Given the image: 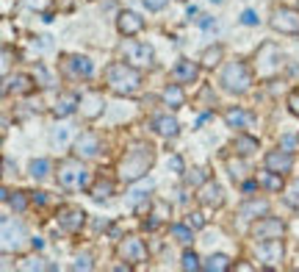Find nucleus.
<instances>
[{"label": "nucleus", "instance_id": "obj_6", "mask_svg": "<svg viewBox=\"0 0 299 272\" xmlns=\"http://www.w3.org/2000/svg\"><path fill=\"white\" fill-rule=\"evenodd\" d=\"M117 256L122 261H131V264H141L147 261V244L139 239V236H125L117 244Z\"/></svg>", "mask_w": 299, "mask_h": 272}, {"label": "nucleus", "instance_id": "obj_25", "mask_svg": "<svg viewBox=\"0 0 299 272\" xmlns=\"http://www.w3.org/2000/svg\"><path fill=\"white\" fill-rule=\"evenodd\" d=\"M258 186H263L266 192H280V189H283V175L266 169V172L258 175Z\"/></svg>", "mask_w": 299, "mask_h": 272}, {"label": "nucleus", "instance_id": "obj_3", "mask_svg": "<svg viewBox=\"0 0 299 272\" xmlns=\"http://www.w3.org/2000/svg\"><path fill=\"white\" fill-rule=\"evenodd\" d=\"M219 84L233 94H244V92H249V86H252V75H249V70H247L244 61H230V64H224Z\"/></svg>", "mask_w": 299, "mask_h": 272}, {"label": "nucleus", "instance_id": "obj_38", "mask_svg": "<svg viewBox=\"0 0 299 272\" xmlns=\"http://www.w3.org/2000/svg\"><path fill=\"white\" fill-rule=\"evenodd\" d=\"M67 139H70V131H67V128H61V131L53 133V145H56V147H64Z\"/></svg>", "mask_w": 299, "mask_h": 272}, {"label": "nucleus", "instance_id": "obj_9", "mask_svg": "<svg viewBox=\"0 0 299 272\" xmlns=\"http://www.w3.org/2000/svg\"><path fill=\"white\" fill-rule=\"evenodd\" d=\"M283 220H277V217H261V220L252 225V239L258 242H266V239H280L283 236Z\"/></svg>", "mask_w": 299, "mask_h": 272}, {"label": "nucleus", "instance_id": "obj_47", "mask_svg": "<svg viewBox=\"0 0 299 272\" xmlns=\"http://www.w3.org/2000/svg\"><path fill=\"white\" fill-rule=\"evenodd\" d=\"M9 67H11V50L3 47V75H9Z\"/></svg>", "mask_w": 299, "mask_h": 272}, {"label": "nucleus", "instance_id": "obj_43", "mask_svg": "<svg viewBox=\"0 0 299 272\" xmlns=\"http://www.w3.org/2000/svg\"><path fill=\"white\" fill-rule=\"evenodd\" d=\"M72 269H92V258L89 256H80L78 261L72 264Z\"/></svg>", "mask_w": 299, "mask_h": 272}, {"label": "nucleus", "instance_id": "obj_1", "mask_svg": "<svg viewBox=\"0 0 299 272\" xmlns=\"http://www.w3.org/2000/svg\"><path fill=\"white\" fill-rule=\"evenodd\" d=\"M153 161H155V147L150 145V142H136L131 150L125 153V159L119 161V175H122V181L136 183L139 178H144L147 169L153 167Z\"/></svg>", "mask_w": 299, "mask_h": 272}, {"label": "nucleus", "instance_id": "obj_48", "mask_svg": "<svg viewBox=\"0 0 299 272\" xmlns=\"http://www.w3.org/2000/svg\"><path fill=\"white\" fill-rule=\"evenodd\" d=\"M169 164H172L175 172H183V161H180V156H172V159H169Z\"/></svg>", "mask_w": 299, "mask_h": 272}, {"label": "nucleus", "instance_id": "obj_49", "mask_svg": "<svg viewBox=\"0 0 299 272\" xmlns=\"http://www.w3.org/2000/svg\"><path fill=\"white\" fill-rule=\"evenodd\" d=\"M236 269H241V272H252L255 267H252V264H236Z\"/></svg>", "mask_w": 299, "mask_h": 272}, {"label": "nucleus", "instance_id": "obj_30", "mask_svg": "<svg viewBox=\"0 0 299 272\" xmlns=\"http://www.w3.org/2000/svg\"><path fill=\"white\" fill-rule=\"evenodd\" d=\"M266 211H269L266 200H249V203L241 206V217H247V220H252V217H258V214H266Z\"/></svg>", "mask_w": 299, "mask_h": 272}, {"label": "nucleus", "instance_id": "obj_14", "mask_svg": "<svg viewBox=\"0 0 299 272\" xmlns=\"http://www.w3.org/2000/svg\"><path fill=\"white\" fill-rule=\"evenodd\" d=\"M72 147H75V156H78V159H94V156L100 153V139L94 133H80Z\"/></svg>", "mask_w": 299, "mask_h": 272}, {"label": "nucleus", "instance_id": "obj_5", "mask_svg": "<svg viewBox=\"0 0 299 272\" xmlns=\"http://www.w3.org/2000/svg\"><path fill=\"white\" fill-rule=\"evenodd\" d=\"M271 28L285 36H296L299 33V11L291 6H280V9L271 11Z\"/></svg>", "mask_w": 299, "mask_h": 272}, {"label": "nucleus", "instance_id": "obj_17", "mask_svg": "<svg viewBox=\"0 0 299 272\" xmlns=\"http://www.w3.org/2000/svg\"><path fill=\"white\" fill-rule=\"evenodd\" d=\"M33 89H36V84L25 72H19L14 78H6V84H3V92H14V94H31Z\"/></svg>", "mask_w": 299, "mask_h": 272}, {"label": "nucleus", "instance_id": "obj_2", "mask_svg": "<svg viewBox=\"0 0 299 272\" xmlns=\"http://www.w3.org/2000/svg\"><path fill=\"white\" fill-rule=\"evenodd\" d=\"M105 86L114 94H136L141 86V72L139 67L127 64V61H114L105 67Z\"/></svg>", "mask_w": 299, "mask_h": 272}, {"label": "nucleus", "instance_id": "obj_27", "mask_svg": "<svg viewBox=\"0 0 299 272\" xmlns=\"http://www.w3.org/2000/svg\"><path fill=\"white\" fill-rule=\"evenodd\" d=\"M202 269H208V272H224V269H230V258L224 256V253H213V256H208L205 261H202Z\"/></svg>", "mask_w": 299, "mask_h": 272}, {"label": "nucleus", "instance_id": "obj_42", "mask_svg": "<svg viewBox=\"0 0 299 272\" xmlns=\"http://www.w3.org/2000/svg\"><path fill=\"white\" fill-rule=\"evenodd\" d=\"M23 269H28V272L31 269H47V264L42 261V258H33V261H25L23 264Z\"/></svg>", "mask_w": 299, "mask_h": 272}, {"label": "nucleus", "instance_id": "obj_46", "mask_svg": "<svg viewBox=\"0 0 299 272\" xmlns=\"http://www.w3.org/2000/svg\"><path fill=\"white\" fill-rule=\"evenodd\" d=\"M241 23H244V25H255V23H258V14H255V11H249V9H247V11L241 14Z\"/></svg>", "mask_w": 299, "mask_h": 272}, {"label": "nucleus", "instance_id": "obj_13", "mask_svg": "<svg viewBox=\"0 0 299 272\" xmlns=\"http://www.w3.org/2000/svg\"><path fill=\"white\" fill-rule=\"evenodd\" d=\"M200 67H202V64H197V61L183 59V61H178V64H175L172 81H178V84H194V81L200 78Z\"/></svg>", "mask_w": 299, "mask_h": 272}, {"label": "nucleus", "instance_id": "obj_21", "mask_svg": "<svg viewBox=\"0 0 299 272\" xmlns=\"http://www.w3.org/2000/svg\"><path fill=\"white\" fill-rule=\"evenodd\" d=\"M155 131L164 136V139H175L180 133V125L172 114H161V117H155Z\"/></svg>", "mask_w": 299, "mask_h": 272}, {"label": "nucleus", "instance_id": "obj_33", "mask_svg": "<svg viewBox=\"0 0 299 272\" xmlns=\"http://www.w3.org/2000/svg\"><path fill=\"white\" fill-rule=\"evenodd\" d=\"M31 175L36 181H45L47 175H50V161H47V159H33L31 161Z\"/></svg>", "mask_w": 299, "mask_h": 272}, {"label": "nucleus", "instance_id": "obj_8", "mask_svg": "<svg viewBox=\"0 0 299 272\" xmlns=\"http://www.w3.org/2000/svg\"><path fill=\"white\" fill-rule=\"evenodd\" d=\"M56 220H58L61 230H67V234H78V230L83 228V222H86V214H83V208H78V206H61Z\"/></svg>", "mask_w": 299, "mask_h": 272}, {"label": "nucleus", "instance_id": "obj_31", "mask_svg": "<svg viewBox=\"0 0 299 272\" xmlns=\"http://www.w3.org/2000/svg\"><path fill=\"white\" fill-rule=\"evenodd\" d=\"M222 56H224V47H222V45H213V47H208V50L202 53L200 64H202V67H216V64L222 61Z\"/></svg>", "mask_w": 299, "mask_h": 272}, {"label": "nucleus", "instance_id": "obj_20", "mask_svg": "<svg viewBox=\"0 0 299 272\" xmlns=\"http://www.w3.org/2000/svg\"><path fill=\"white\" fill-rule=\"evenodd\" d=\"M78 106H80V98H78V94L64 92V94L56 100V106H53V114H56L58 120H61V117H70V114H72Z\"/></svg>", "mask_w": 299, "mask_h": 272}, {"label": "nucleus", "instance_id": "obj_19", "mask_svg": "<svg viewBox=\"0 0 299 272\" xmlns=\"http://www.w3.org/2000/svg\"><path fill=\"white\" fill-rule=\"evenodd\" d=\"M23 236H25V230L23 225H14L11 228V222L9 220H3V253H9L11 247H19V242H23Z\"/></svg>", "mask_w": 299, "mask_h": 272}, {"label": "nucleus", "instance_id": "obj_50", "mask_svg": "<svg viewBox=\"0 0 299 272\" xmlns=\"http://www.w3.org/2000/svg\"><path fill=\"white\" fill-rule=\"evenodd\" d=\"M213 3H222V0H213Z\"/></svg>", "mask_w": 299, "mask_h": 272}, {"label": "nucleus", "instance_id": "obj_32", "mask_svg": "<svg viewBox=\"0 0 299 272\" xmlns=\"http://www.w3.org/2000/svg\"><path fill=\"white\" fill-rule=\"evenodd\" d=\"M3 200L11 203V206H14V211H19V214L28 208V197H25V192H14V197H11L9 189H3Z\"/></svg>", "mask_w": 299, "mask_h": 272}, {"label": "nucleus", "instance_id": "obj_41", "mask_svg": "<svg viewBox=\"0 0 299 272\" xmlns=\"http://www.w3.org/2000/svg\"><path fill=\"white\" fill-rule=\"evenodd\" d=\"M296 142H299V136H296V139H294V136H283V139H280V147H283V150H288V153H294V145H296Z\"/></svg>", "mask_w": 299, "mask_h": 272}, {"label": "nucleus", "instance_id": "obj_44", "mask_svg": "<svg viewBox=\"0 0 299 272\" xmlns=\"http://www.w3.org/2000/svg\"><path fill=\"white\" fill-rule=\"evenodd\" d=\"M188 225H191V228H202V225H205V217H202V214H188Z\"/></svg>", "mask_w": 299, "mask_h": 272}, {"label": "nucleus", "instance_id": "obj_37", "mask_svg": "<svg viewBox=\"0 0 299 272\" xmlns=\"http://www.w3.org/2000/svg\"><path fill=\"white\" fill-rule=\"evenodd\" d=\"M200 181H205V169H191V172H186V183H188V186H197Z\"/></svg>", "mask_w": 299, "mask_h": 272}, {"label": "nucleus", "instance_id": "obj_22", "mask_svg": "<svg viewBox=\"0 0 299 272\" xmlns=\"http://www.w3.org/2000/svg\"><path fill=\"white\" fill-rule=\"evenodd\" d=\"M224 122H227L230 128H249L252 125V114H247L244 111V108H227V111H224Z\"/></svg>", "mask_w": 299, "mask_h": 272}, {"label": "nucleus", "instance_id": "obj_11", "mask_svg": "<svg viewBox=\"0 0 299 272\" xmlns=\"http://www.w3.org/2000/svg\"><path fill=\"white\" fill-rule=\"evenodd\" d=\"M258 258L269 267H277L283 261V242L280 239H266V242H258Z\"/></svg>", "mask_w": 299, "mask_h": 272}, {"label": "nucleus", "instance_id": "obj_26", "mask_svg": "<svg viewBox=\"0 0 299 272\" xmlns=\"http://www.w3.org/2000/svg\"><path fill=\"white\" fill-rule=\"evenodd\" d=\"M233 150L239 156L255 153L258 150V139H255V136H247V133H239V136H236V142H233Z\"/></svg>", "mask_w": 299, "mask_h": 272}, {"label": "nucleus", "instance_id": "obj_36", "mask_svg": "<svg viewBox=\"0 0 299 272\" xmlns=\"http://www.w3.org/2000/svg\"><path fill=\"white\" fill-rule=\"evenodd\" d=\"M180 267L183 269H202V264H200V258H197L194 253H188V250H186V253H183V258H180Z\"/></svg>", "mask_w": 299, "mask_h": 272}, {"label": "nucleus", "instance_id": "obj_39", "mask_svg": "<svg viewBox=\"0 0 299 272\" xmlns=\"http://www.w3.org/2000/svg\"><path fill=\"white\" fill-rule=\"evenodd\" d=\"M288 108H291V114H294V117H299V89H296V92H291Z\"/></svg>", "mask_w": 299, "mask_h": 272}, {"label": "nucleus", "instance_id": "obj_16", "mask_svg": "<svg viewBox=\"0 0 299 272\" xmlns=\"http://www.w3.org/2000/svg\"><path fill=\"white\" fill-rule=\"evenodd\" d=\"M103 94L100 92H89V94H83V98H80V114H83L86 120H97L100 114H103Z\"/></svg>", "mask_w": 299, "mask_h": 272}, {"label": "nucleus", "instance_id": "obj_23", "mask_svg": "<svg viewBox=\"0 0 299 272\" xmlns=\"http://www.w3.org/2000/svg\"><path fill=\"white\" fill-rule=\"evenodd\" d=\"M67 67L75 78H89L92 75V61L86 56H67Z\"/></svg>", "mask_w": 299, "mask_h": 272}, {"label": "nucleus", "instance_id": "obj_34", "mask_svg": "<svg viewBox=\"0 0 299 272\" xmlns=\"http://www.w3.org/2000/svg\"><path fill=\"white\" fill-rule=\"evenodd\" d=\"M227 169H230V175H233L236 183H244V178H247V164H244L241 159H239V161L230 159V161H227Z\"/></svg>", "mask_w": 299, "mask_h": 272}, {"label": "nucleus", "instance_id": "obj_35", "mask_svg": "<svg viewBox=\"0 0 299 272\" xmlns=\"http://www.w3.org/2000/svg\"><path fill=\"white\" fill-rule=\"evenodd\" d=\"M166 217H169V214H166V203H161V200H158V203H155V214H153V220L147 222V228H155V225H161V222H164Z\"/></svg>", "mask_w": 299, "mask_h": 272}, {"label": "nucleus", "instance_id": "obj_15", "mask_svg": "<svg viewBox=\"0 0 299 272\" xmlns=\"http://www.w3.org/2000/svg\"><path fill=\"white\" fill-rule=\"evenodd\" d=\"M266 169L285 175L294 169V159H291L288 150H271V153H266Z\"/></svg>", "mask_w": 299, "mask_h": 272}, {"label": "nucleus", "instance_id": "obj_7", "mask_svg": "<svg viewBox=\"0 0 299 272\" xmlns=\"http://www.w3.org/2000/svg\"><path fill=\"white\" fill-rule=\"evenodd\" d=\"M122 53H125L127 64H133V67H150L153 64V47L144 45V42H133V39H127V42L122 45Z\"/></svg>", "mask_w": 299, "mask_h": 272}, {"label": "nucleus", "instance_id": "obj_12", "mask_svg": "<svg viewBox=\"0 0 299 272\" xmlns=\"http://www.w3.org/2000/svg\"><path fill=\"white\" fill-rule=\"evenodd\" d=\"M117 31L122 36H136V33L144 31V20L136 14V11H119L117 14Z\"/></svg>", "mask_w": 299, "mask_h": 272}, {"label": "nucleus", "instance_id": "obj_40", "mask_svg": "<svg viewBox=\"0 0 299 272\" xmlns=\"http://www.w3.org/2000/svg\"><path fill=\"white\" fill-rule=\"evenodd\" d=\"M166 3L169 0H144L147 11H161V9H166Z\"/></svg>", "mask_w": 299, "mask_h": 272}, {"label": "nucleus", "instance_id": "obj_24", "mask_svg": "<svg viewBox=\"0 0 299 272\" xmlns=\"http://www.w3.org/2000/svg\"><path fill=\"white\" fill-rule=\"evenodd\" d=\"M161 98H164V103H166L169 108H180V106H186V94H183V89H180L178 81H175V84H169Z\"/></svg>", "mask_w": 299, "mask_h": 272}, {"label": "nucleus", "instance_id": "obj_4", "mask_svg": "<svg viewBox=\"0 0 299 272\" xmlns=\"http://www.w3.org/2000/svg\"><path fill=\"white\" fill-rule=\"evenodd\" d=\"M86 178H89V172H86V167L80 164L78 156H75V159H64L58 164V183L64 189H83Z\"/></svg>", "mask_w": 299, "mask_h": 272}, {"label": "nucleus", "instance_id": "obj_10", "mask_svg": "<svg viewBox=\"0 0 299 272\" xmlns=\"http://www.w3.org/2000/svg\"><path fill=\"white\" fill-rule=\"evenodd\" d=\"M197 200H200V206H205V208H219L224 203V192H222V186L216 181H205L200 189H197Z\"/></svg>", "mask_w": 299, "mask_h": 272}, {"label": "nucleus", "instance_id": "obj_28", "mask_svg": "<svg viewBox=\"0 0 299 272\" xmlns=\"http://www.w3.org/2000/svg\"><path fill=\"white\" fill-rule=\"evenodd\" d=\"M89 195L94 197V200H105V197H111L114 195V181L97 178V181H94V186L89 189Z\"/></svg>", "mask_w": 299, "mask_h": 272}, {"label": "nucleus", "instance_id": "obj_51", "mask_svg": "<svg viewBox=\"0 0 299 272\" xmlns=\"http://www.w3.org/2000/svg\"><path fill=\"white\" fill-rule=\"evenodd\" d=\"M296 214H299V206H296Z\"/></svg>", "mask_w": 299, "mask_h": 272}, {"label": "nucleus", "instance_id": "obj_45", "mask_svg": "<svg viewBox=\"0 0 299 272\" xmlns=\"http://www.w3.org/2000/svg\"><path fill=\"white\" fill-rule=\"evenodd\" d=\"M36 78H39V84L42 86H50V75H47L45 67H36Z\"/></svg>", "mask_w": 299, "mask_h": 272}, {"label": "nucleus", "instance_id": "obj_29", "mask_svg": "<svg viewBox=\"0 0 299 272\" xmlns=\"http://www.w3.org/2000/svg\"><path fill=\"white\" fill-rule=\"evenodd\" d=\"M169 234H172V239L178 242V244H191V239H194V230H191V225H172L169 228Z\"/></svg>", "mask_w": 299, "mask_h": 272}, {"label": "nucleus", "instance_id": "obj_18", "mask_svg": "<svg viewBox=\"0 0 299 272\" xmlns=\"http://www.w3.org/2000/svg\"><path fill=\"white\" fill-rule=\"evenodd\" d=\"M274 56L277 53V47L271 45V42H266V45H261V50H258V59H263V56ZM280 70V59H274V61H263L261 67H258V75H263V78H269V75H274V72Z\"/></svg>", "mask_w": 299, "mask_h": 272}]
</instances>
